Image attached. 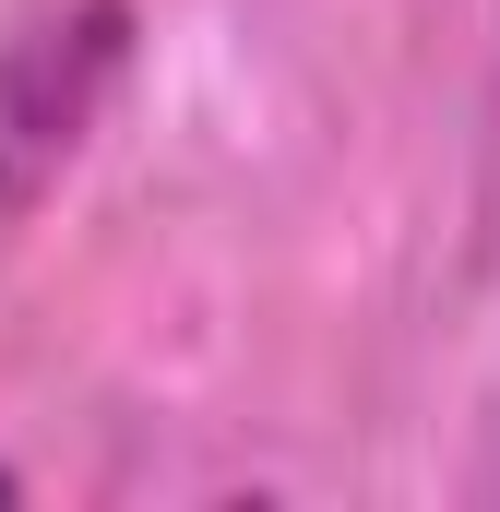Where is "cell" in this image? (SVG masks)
Returning a JSON list of instances; mask_svg holds the SVG:
<instances>
[{
	"label": "cell",
	"mask_w": 500,
	"mask_h": 512,
	"mask_svg": "<svg viewBox=\"0 0 500 512\" xmlns=\"http://www.w3.org/2000/svg\"><path fill=\"white\" fill-rule=\"evenodd\" d=\"M131 72V0H24L0 24V215H36Z\"/></svg>",
	"instance_id": "1"
},
{
	"label": "cell",
	"mask_w": 500,
	"mask_h": 512,
	"mask_svg": "<svg viewBox=\"0 0 500 512\" xmlns=\"http://www.w3.org/2000/svg\"><path fill=\"white\" fill-rule=\"evenodd\" d=\"M0 501H24V477H12V465H0Z\"/></svg>",
	"instance_id": "2"
}]
</instances>
